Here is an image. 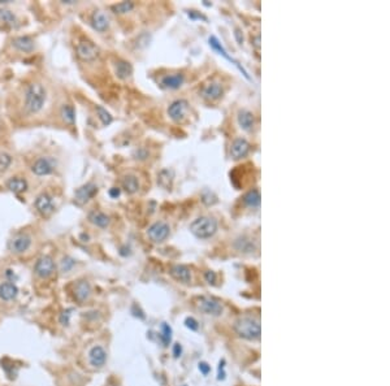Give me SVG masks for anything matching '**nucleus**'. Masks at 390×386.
Segmentation results:
<instances>
[{
    "mask_svg": "<svg viewBox=\"0 0 390 386\" xmlns=\"http://www.w3.org/2000/svg\"><path fill=\"white\" fill-rule=\"evenodd\" d=\"M0 24L7 29H13L17 26L19 21L15 13L10 10H0Z\"/></svg>",
    "mask_w": 390,
    "mask_h": 386,
    "instance_id": "nucleus-24",
    "label": "nucleus"
},
{
    "mask_svg": "<svg viewBox=\"0 0 390 386\" xmlns=\"http://www.w3.org/2000/svg\"><path fill=\"white\" fill-rule=\"evenodd\" d=\"M172 329L169 328V326L167 325V324H164L163 325V341H164V344L168 345L169 342H171V337H172Z\"/></svg>",
    "mask_w": 390,
    "mask_h": 386,
    "instance_id": "nucleus-35",
    "label": "nucleus"
},
{
    "mask_svg": "<svg viewBox=\"0 0 390 386\" xmlns=\"http://www.w3.org/2000/svg\"><path fill=\"white\" fill-rule=\"evenodd\" d=\"M198 308L202 312L212 315V316H220L224 311L223 303L212 297H201L198 299Z\"/></svg>",
    "mask_w": 390,
    "mask_h": 386,
    "instance_id": "nucleus-4",
    "label": "nucleus"
},
{
    "mask_svg": "<svg viewBox=\"0 0 390 386\" xmlns=\"http://www.w3.org/2000/svg\"><path fill=\"white\" fill-rule=\"evenodd\" d=\"M234 37H235V39H237V42L239 43V44H242V43H243V35H242V31L239 30V29H235Z\"/></svg>",
    "mask_w": 390,
    "mask_h": 386,
    "instance_id": "nucleus-38",
    "label": "nucleus"
},
{
    "mask_svg": "<svg viewBox=\"0 0 390 386\" xmlns=\"http://www.w3.org/2000/svg\"><path fill=\"white\" fill-rule=\"evenodd\" d=\"M206 280H207L208 283H215V281H216V274H215V272H206Z\"/></svg>",
    "mask_w": 390,
    "mask_h": 386,
    "instance_id": "nucleus-36",
    "label": "nucleus"
},
{
    "mask_svg": "<svg viewBox=\"0 0 390 386\" xmlns=\"http://www.w3.org/2000/svg\"><path fill=\"white\" fill-rule=\"evenodd\" d=\"M46 88L43 87L42 83H30L25 92V110L29 113H38L46 103Z\"/></svg>",
    "mask_w": 390,
    "mask_h": 386,
    "instance_id": "nucleus-1",
    "label": "nucleus"
},
{
    "mask_svg": "<svg viewBox=\"0 0 390 386\" xmlns=\"http://www.w3.org/2000/svg\"><path fill=\"white\" fill-rule=\"evenodd\" d=\"M217 230V222L216 220L212 219V217H198L197 220L191 222L190 225V231L197 238H201V239H206V238H210L216 233Z\"/></svg>",
    "mask_w": 390,
    "mask_h": 386,
    "instance_id": "nucleus-3",
    "label": "nucleus"
},
{
    "mask_svg": "<svg viewBox=\"0 0 390 386\" xmlns=\"http://www.w3.org/2000/svg\"><path fill=\"white\" fill-rule=\"evenodd\" d=\"M91 295V286L87 281H79L76 286H74V297L78 302H85L90 298Z\"/></svg>",
    "mask_w": 390,
    "mask_h": 386,
    "instance_id": "nucleus-21",
    "label": "nucleus"
},
{
    "mask_svg": "<svg viewBox=\"0 0 390 386\" xmlns=\"http://www.w3.org/2000/svg\"><path fill=\"white\" fill-rule=\"evenodd\" d=\"M185 82V76L181 73H173L164 76L160 81V85L164 88H169V90H176V88H180L181 86Z\"/></svg>",
    "mask_w": 390,
    "mask_h": 386,
    "instance_id": "nucleus-15",
    "label": "nucleus"
},
{
    "mask_svg": "<svg viewBox=\"0 0 390 386\" xmlns=\"http://www.w3.org/2000/svg\"><path fill=\"white\" fill-rule=\"evenodd\" d=\"M260 199H262L260 198V191L259 190H256V188H254V190H251V191H249L245 195L243 203L246 204L247 207L256 208L260 206Z\"/></svg>",
    "mask_w": 390,
    "mask_h": 386,
    "instance_id": "nucleus-29",
    "label": "nucleus"
},
{
    "mask_svg": "<svg viewBox=\"0 0 390 386\" xmlns=\"http://www.w3.org/2000/svg\"><path fill=\"white\" fill-rule=\"evenodd\" d=\"M95 111H96L98 117H99V120H101L104 126H108L112 122V116H111V113L107 110H104L103 107L96 106Z\"/></svg>",
    "mask_w": 390,
    "mask_h": 386,
    "instance_id": "nucleus-31",
    "label": "nucleus"
},
{
    "mask_svg": "<svg viewBox=\"0 0 390 386\" xmlns=\"http://www.w3.org/2000/svg\"><path fill=\"white\" fill-rule=\"evenodd\" d=\"M115 73L120 79H128L133 74V67L125 60H117L115 63Z\"/></svg>",
    "mask_w": 390,
    "mask_h": 386,
    "instance_id": "nucleus-22",
    "label": "nucleus"
},
{
    "mask_svg": "<svg viewBox=\"0 0 390 386\" xmlns=\"http://www.w3.org/2000/svg\"><path fill=\"white\" fill-rule=\"evenodd\" d=\"M250 152V143L247 142L243 138H237L234 142L232 143L230 147V156L234 160H239V159L245 158Z\"/></svg>",
    "mask_w": 390,
    "mask_h": 386,
    "instance_id": "nucleus-13",
    "label": "nucleus"
},
{
    "mask_svg": "<svg viewBox=\"0 0 390 386\" xmlns=\"http://www.w3.org/2000/svg\"><path fill=\"white\" fill-rule=\"evenodd\" d=\"M187 108H189V103L183 101V99L174 101L173 103L169 106V108H168V116H169L174 122H180L182 121L183 117H185L186 112H187Z\"/></svg>",
    "mask_w": 390,
    "mask_h": 386,
    "instance_id": "nucleus-9",
    "label": "nucleus"
},
{
    "mask_svg": "<svg viewBox=\"0 0 390 386\" xmlns=\"http://www.w3.org/2000/svg\"><path fill=\"white\" fill-rule=\"evenodd\" d=\"M55 269V262L51 256H40L35 263V267H34V272L39 278H48L54 274Z\"/></svg>",
    "mask_w": 390,
    "mask_h": 386,
    "instance_id": "nucleus-6",
    "label": "nucleus"
},
{
    "mask_svg": "<svg viewBox=\"0 0 390 386\" xmlns=\"http://www.w3.org/2000/svg\"><path fill=\"white\" fill-rule=\"evenodd\" d=\"M98 192V186L95 183L90 182L86 183V185L81 186L79 188H77L76 192H74V197H76V202L78 204H85L86 202H88L90 199L94 197Z\"/></svg>",
    "mask_w": 390,
    "mask_h": 386,
    "instance_id": "nucleus-12",
    "label": "nucleus"
},
{
    "mask_svg": "<svg viewBox=\"0 0 390 386\" xmlns=\"http://www.w3.org/2000/svg\"><path fill=\"white\" fill-rule=\"evenodd\" d=\"M174 354H176V356H180L181 349H180V346H178V345H177V346L174 347Z\"/></svg>",
    "mask_w": 390,
    "mask_h": 386,
    "instance_id": "nucleus-42",
    "label": "nucleus"
},
{
    "mask_svg": "<svg viewBox=\"0 0 390 386\" xmlns=\"http://www.w3.org/2000/svg\"><path fill=\"white\" fill-rule=\"evenodd\" d=\"M61 116H63L64 121L70 125L74 124V121H76V112H74V108L72 106H69V104L63 106V108H61Z\"/></svg>",
    "mask_w": 390,
    "mask_h": 386,
    "instance_id": "nucleus-30",
    "label": "nucleus"
},
{
    "mask_svg": "<svg viewBox=\"0 0 390 386\" xmlns=\"http://www.w3.org/2000/svg\"><path fill=\"white\" fill-rule=\"evenodd\" d=\"M7 188L10 191L15 192V194H20V192H24L28 188V182H26V179L21 178V177H13V178L8 179Z\"/></svg>",
    "mask_w": 390,
    "mask_h": 386,
    "instance_id": "nucleus-25",
    "label": "nucleus"
},
{
    "mask_svg": "<svg viewBox=\"0 0 390 386\" xmlns=\"http://www.w3.org/2000/svg\"><path fill=\"white\" fill-rule=\"evenodd\" d=\"M171 276L174 280L180 281L182 283H189L191 280V273L190 269L185 265H173L171 268Z\"/></svg>",
    "mask_w": 390,
    "mask_h": 386,
    "instance_id": "nucleus-18",
    "label": "nucleus"
},
{
    "mask_svg": "<svg viewBox=\"0 0 390 386\" xmlns=\"http://www.w3.org/2000/svg\"><path fill=\"white\" fill-rule=\"evenodd\" d=\"M12 163V156L8 152H0V173L6 172Z\"/></svg>",
    "mask_w": 390,
    "mask_h": 386,
    "instance_id": "nucleus-33",
    "label": "nucleus"
},
{
    "mask_svg": "<svg viewBox=\"0 0 390 386\" xmlns=\"http://www.w3.org/2000/svg\"><path fill=\"white\" fill-rule=\"evenodd\" d=\"M171 234V228L168 225L167 222L164 221H158L154 222L153 225L147 229V235L153 242L155 244H162L169 237Z\"/></svg>",
    "mask_w": 390,
    "mask_h": 386,
    "instance_id": "nucleus-5",
    "label": "nucleus"
},
{
    "mask_svg": "<svg viewBox=\"0 0 390 386\" xmlns=\"http://www.w3.org/2000/svg\"><path fill=\"white\" fill-rule=\"evenodd\" d=\"M238 124L243 130H251L255 124V117H254L253 112L250 111H241L238 113Z\"/></svg>",
    "mask_w": 390,
    "mask_h": 386,
    "instance_id": "nucleus-26",
    "label": "nucleus"
},
{
    "mask_svg": "<svg viewBox=\"0 0 390 386\" xmlns=\"http://www.w3.org/2000/svg\"><path fill=\"white\" fill-rule=\"evenodd\" d=\"M234 330L241 338L249 341L259 340L262 334V326L258 319L250 316H245L238 319L234 324Z\"/></svg>",
    "mask_w": 390,
    "mask_h": 386,
    "instance_id": "nucleus-2",
    "label": "nucleus"
},
{
    "mask_svg": "<svg viewBox=\"0 0 390 386\" xmlns=\"http://www.w3.org/2000/svg\"><path fill=\"white\" fill-rule=\"evenodd\" d=\"M88 220L98 228H107L110 225V217L101 211H94L88 215Z\"/></svg>",
    "mask_w": 390,
    "mask_h": 386,
    "instance_id": "nucleus-27",
    "label": "nucleus"
},
{
    "mask_svg": "<svg viewBox=\"0 0 390 386\" xmlns=\"http://www.w3.org/2000/svg\"><path fill=\"white\" fill-rule=\"evenodd\" d=\"M186 325L189 326V328H191V329H197V328H198V325H197V322H195L192 319H187V320H186Z\"/></svg>",
    "mask_w": 390,
    "mask_h": 386,
    "instance_id": "nucleus-40",
    "label": "nucleus"
},
{
    "mask_svg": "<svg viewBox=\"0 0 390 386\" xmlns=\"http://www.w3.org/2000/svg\"><path fill=\"white\" fill-rule=\"evenodd\" d=\"M76 265V260L72 258H69V256H65L63 260L60 262V269L61 272H64V273H67V272H69L72 268Z\"/></svg>",
    "mask_w": 390,
    "mask_h": 386,
    "instance_id": "nucleus-34",
    "label": "nucleus"
},
{
    "mask_svg": "<svg viewBox=\"0 0 390 386\" xmlns=\"http://www.w3.org/2000/svg\"><path fill=\"white\" fill-rule=\"evenodd\" d=\"M199 368H201L202 372H203V373H205V374H207L208 371H210V368H208V365L205 364V363H202V364L199 365Z\"/></svg>",
    "mask_w": 390,
    "mask_h": 386,
    "instance_id": "nucleus-41",
    "label": "nucleus"
},
{
    "mask_svg": "<svg viewBox=\"0 0 390 386\" xmlns=\"http://www.w3.org/2000/svg\"><path fill=\"white\" fill-rule=\"evenodd\" d=\"M12 44L16 50H19L21 52H31L34 50V40L33 38L28 37V35H21V37L13 38Z\"/></svg>",
    "mask_w": 390,
    "mask_h": 386,
    "instance_id": "nucleus-19",
    "label": "nucleus"
},
{
    "mask_svg": "<svg viewBox=\"0 0 390 386\" xmlns=\"http://www.w3.org/2000/svg\"><path fill=\"white\" fill-rule=\"evenodd\" d=\"M91 25L92 28L99 33H103L110 26V20H108L107 15L102 11H95L91 16Z\"/></svg>",
    "mask_w": 390,
    "mask_h": 386,
    "instance_id": "nucleus-17",
    "label": "nucleus"
},
{
    "mask_svg": "<svg viewBox=\"0 0 390 386\" xmlns=\"http://www.w3.org/2000/svg\"><path fill=\"white\" fill-rule=\"evenodd\" d=\"M210 44H211V46H212V47H214V49L216 50V51H219L220 54H221V55L224 56V58H225V59H228L229 61H232L233 64H234L235 67L238 68V69L241 70L242 73H243V76L246 77L247 79H250V77H249V74H247V72H246V70L243 69V67H241V65L238 64V61H235L234 59H232V58H230V56L228 55V54H226V51H225V50H224V47L221 46V43H220L219 40L216 39V38H215V37H211V38H210Z\"/></svg>",
    "mask_w": 390,
    "mask_h": 386,
    "instance_id": "nucleus-23",
    "label": "nucleus"
},
{
    "mask_svg": "<svg viewBox=\"0 0 390 386\" xmlns=\"http://www.w3.org/2000/svg\"><path fill=\"white\" fill-rule=\"evenodd\" d=\"M223 86L217 82H211L208 85H205L202 88V95L208 101H217L219 98L223 96Z\"/></svg>",
    "mask_w": 390,
    "mask_h": 386,
    "instance_id": "nucleus-16",
    "label": "nucleus"
},
{
    "mask_svg": "<svg viewBox=\"0 0 390 386\" xmlns=\"http://www.w3.org/2000/svg\"><path fill=\"white\" fill-rule=\"evenodd\" d=\"M122 187L125 188V191L129 192V194H134L139 188V181H138L135 176L129 174V176H125L124 179H122Z\"/></svg>",
    "mask_w": 390,
    "mask_h": 386,
    "instance_id": "nucleus-28",
    "label": "nucleus"
},
{
    "mask_svg": "<svg viewBox=\"0 0 390 386\" xmlns=\"http://www.w3.org/2000/svg\"><path fill=\"white\" fill-rule=\"evenodd\" d=\"M31 245V238L28 234H20L13 237L8 244V247L13 254H24Z\"/></svg>",
    "mask_w": 390,
    "mask_h": 386,
    "instance_id": "nucleus-10",
    "label": "nucleus"
},
{
    "mask_svg": "<svg viewBox=\"0 0 390 386\" xmlns=\"http://www.w3.org/2000/svg\"><path fill=\"white\" fill-rule=\"evenodd\" d=\"M133 8H134V3H131V2H122V3L115 4V6L112 7L113 12L119 13V15H124V13L130 12Z\"/></svg>",
    "mask_w": 390,
    "mask_h": 386,
    "instance_id": "nucleus-32",
    "label": "nucleus"
},
{
    "mask_svg": "<svg viewBox=\"0 0 390 386\" xmlns=\"http://www.w3.org/2000/svg\"><path fill=\"white\" fill-rule=\"evenodd\" d=\"M120 188L119 187H112L110 190V195L112 197V198H117V197H120Z\"/></svg>",
    "mask_w": 390,
    "mask_h": 386,
    "instance_id": "nucleus-39",
    "label": "nucleus"
},
{
    "mask_svg": "<svg viewBox=\"0 0 390 386\" xmlns=\"http://www.w3.org/2000/svg\"><path fill=\"white\" fill-rule=\"evenodd\" d=\"M77 55L83 61H92L99 56V49L88 40H81L77 46Z\"/></svg>",
    "mask_w": 390,
    "mask_h": 386,
    "instance_id": "nucleus-7",
    "label": "nucleus"
},
{
    "mask_svg": "<svg viewBox=\"0 0 390 386\" xmlns=\"http://www.w3.org/2000/svg\"><path fill=\"white\" fill-rule=\"evenodd\" d=\"M17 294H19V289L13 282H3L0 285V299L2 301H13Z\"/></svg>",
    "mask_w": 390,
    "mask_h": 386,
    "instance_id": "nucleus-20",
    "label": "nucleus"
},
{
    "mask_svg": "<svg viewBox=\"0 0 390 386\" xmlns=\"http://www.w3.org/2000/svg\"><path fill=\"white\" fill-rule=\"evenodd\" d=\"M251 42H253V46L255 47V49L258 50V51H259V50H260V34H256L255 37L253 38V40H251Z\"/></svg>",
    "mask_w": 390,
    "mask_h": 386,
    "instance_id": "nucleus-37",
    "label": "nucleus"
},
{
    "mask_svg": "<svg viewBox=\"0 0 390 386\" xmlns=\"http://www.w3.org/2000/svg\"><path fill=\"white\" fill-rule=\"evenodd\" d=\"M54 161L50 158H39L31 167V172L38 177L48 176L54 172Z\"/></svg>",
    "mask_w": 390,
    "mask_h": 386,
    "instance_id": "nucleus-11",
    "label": "nucleus"
},
{
    "mask_svg": "<svg viewBox=\"0 0 390 386\" xmlns=\"http://www.w3.org/2000/svg\"><path fill=\"white\" fill-rule=\"evenodd\" d=\"M88 362L94 368H102L107 362V353L102 346H94L88 353Z\"/></svg>",
    "mask_w": 390,
    "mask_h": 386,
    "instance_id": "nucleus-14",
    "label": "nucleus"
},
{
    "mask_svg": "<svg viewBox=\"0 0 390 386\" xmlns=\"http://www.w3.org/2000/svg\"><path fill=\"white\" fill-rule=\"evenodd\" d=\"M35 208L43 216H50L55 211V204H54V199L51 195H48L47 192H42L40 195H38L35 199Z\"/></svg>",
    "mask_w": 390,
    "mask_h": 386,
    "instance_id": "nucleus-8",
    "label": "nucleus"
}]
</instances>
